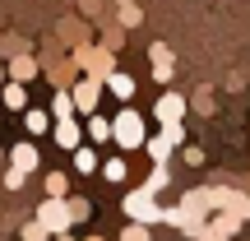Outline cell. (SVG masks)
<instances>
[{
	"label": "cell",
	"mask_w": 250,
	"mask_h": 241,
	"mask_svg": "<svg viewBox=\"0 0 250 241\" xmlns=\"http://www.w3.org/2000/svg\"><path fill=\"white\" fill-rule=\"evenodd\" d=\"M144 153H148L153 162H171V153H176V149H171L162 134H148V139H144Z\"/></svg>",
	"instance_id": "24"
},
{
	"label": "cell",
	"mask_w": 250,
	"mask_h": 241,
	"mask_svg": "<svg viewBox=\"0 0 250 241\" xmlns=\"http://www.w3.org/2000/svg\"><path fill=\"white\" fill-rule=\"evenodd\" d=\"M144 139H148V121L134 107H121L116 116H111V144H116L121 153H134V149H144Z\"/></svg>",
	"instance_id": "1"
},
{
	"label": "cell",
	"mask_w": 250,
	"mask_h": 241,
	"mask_svg": "<svg viewBox=\"0 0 250 241\" xmlns=\"http://www.w3.org/2000/svg\"><path fill=\"white\" fill-rule=\"evenodd\" d=\"M42 190H46V199H65V195H70V176H65V172H46Z\"/></svg>",
	"instance_id": "22"
},
{
	"label": "cell",
	"mask_w": 250,
	"mask_h": 241,
	"mask_svg": "<svg viewBox=\"0 0 250 241\" xmlns=\"http://www.w3.org/2000/svg\"><path fill=\"white\" fill-rule=\"evenodd\" d=\"M33 218H37V223H42V227H46V232H51V237L70 232V214H65V199H42Z\"/></svg>",
	"instance_id": "5"
},
{
	"label": "cell",
	"mask_w": 250,
	"mask_h": 241,
	"mask_svg": "<svg viewBox=\"0 0 250 241\" xmlns=\"http://www.w3.org/2000/svg\"><path fill=\"white\" fill-rule=\"evenodd\" d=\"M98 149H93V144H79V149H74V172H79V176H93V172H98Z\"/></svg>",
	"instance_id": "19"
},
{
	"label": "cell",
	"mask_w": 250,
	"mask_h": 241,
	"mask_svg": "<svg viewBox=\"0 0 250 241\" xmlns=\"http://www.w3.org/2000/svg\"><path fill=\"white\" fill-rule=\"evenodd\" d=\"M153 121H158V125H167V121H186V93L162 88L158 102H153Z\"/></svg>",
	"instance_id": "7"
},
{
	"label": "cell",
	"mask_w": 250,
	"mask_h": 241,
	"mask_svg": "<svg viewBox=\"0 0 250 241\" xmlns=\"http://www.w3.org/2000/svg\"><path fill=\"white\" fill-rule=\"evenodd\" d=\"M70 102H74V116H88V111H98V102L107 98V93H102V79H88V74H79V79L70 84Z\"/></svg>",
	"instance_id": "4"
},
{
	"label": "cell",
	"mask_w": 250,
	"mask_h": 241,
	"mask_svg": "<svg viewBox=\"0 0 250 241\" xmlns=\"http://www.w3.org/2000/svg\"><path fill=\"white\" fill-rule=\"evenodd\" d=\"M186 111H195V116H213V111H218V107H213V88L199 84V88L186 98Z\"/></svg>",
	"instance_id": "17"
},
{
	"label": "cell",
	"mask_w": 250,
	"mask_h": 241,
	"mask_svg": "<svg viewBox=\"0 0 250 241\" xmlns=\"http://www.w3.org/2000/svg\"><path fill=\"white\" fill-rule=\"evenodd\" d=\"M9 167H19L23 176H33V172L42 167V153H37V144H33V139H19L14 149H9Z\"/></svg>",
	"instance_id": "13"
},
{
	"label": "cell",
	"mask_w": 250,
	"mask_h": 241,
	"mask_svg": "<svg viewBox=\"0 0 250 241\" xmlns=\"http://www.w3.org/2000/svg\"><path fill=\"white\" fill-rule=\"evenodd\" d=\"M98 172H102V181H111V186H125V181H130V162H125V153H116V158H102Z\"/></svg>",
	"instance_id": "14"
},
{
	"label": "cell",
	"mask_w": 250,
	"mask_h": 241,
	"mask_svg": "<svg viewBox=\"0 0 250 241\" xmlns=\"http://www.w3.org/2000/svg\"><path fill=\"white\" fill-rule=\"evenodd\" d=\"M19 241H51V232H46V227L37 223V218H28V223L19 227Z\"/></svg>",
	"instance_id": "28"
},
{
	"label": "cell",
	"mask_w": 250,
	"mask_h": 241,
	"mask_svg": "<svg viewBox=\"0 0 250 241\" xmlns=\"http://www.w3.org/2000/svg\"><path fill=\"white\" fill-rule=\"evenodd\" d=\"M83 125V144H111V116H102V111H88V116H79Z\"/></svg>",
	"instance_id": "12"
},
{
	"label": "cell",
	"mask_w": 250,
	"mask_h": 241,
	"mask_svg": "<svg viewBox=\"0 0 250 241\" xmlns=\"http://www.w3.org/2000/svg\"><path fill=\"white\" fill-rule=\"evenodd\" d=\"M70 61H74V70L88 74V79H107V74L121 65L116 51H107V46H98V42H79V46H70Z\"/></svg>",
	"instance_id": "2"
},
{
	"label": "cell",
	"mask_w": 250,
	"mask_h": 241,
	"mask_svg": "<svg viewBox=\"0 0 250 241\" xmlns=\"http://www.w3.org/2000/svg\"><path fill=\"white\" fill-rule=\"evenodd\" d=\"M116 241H153V227H144V223H125Z\"/></svg>",
	"instance_id": "29"
},
{
	"label": "cell",
	"mask_w": 250,
	"mask_h": 241,
	"mask_svg": "<svg viewBox=\"0 0 250 241\" xmlns=\"http://www.w3.org/2000/svg\"><path fill=\"white\" fill-rule=\"evenodd\" d=\"M46 134H56V149H65V153H74L83 144V125L79 116H65V121H51V130Z\"/></svg>",
	"instance_id": "9"
},
{
	"label": "cell",
	"mask_w": 250,
	"mask_h": 241,
	"mask_svg": "<svg viewBox=\"0 0 250 241\" xmlns=\"http://www.w3.org/2000/svg\"><path fill=\"white\" fill-rule=\"evenodd\" d=\"M0 84H5V61H0Z\"/></svg>",
	"instance_id": "36"
},
{
	"label": "cell",
	"mask_w": 250,
	"mask_h": 241,
	"mask_svg": "<svg viewBox=\"0 0 250 241\" xmlns=\"http://www.w3.org/2000/svg\"><path fill=\"white\" fill-rule=\"evenodd\" d=\"M208 227H213V232H223V237H232V241H236V232H241L246 223H241V218L232 214V209H218V214H208Z\"/></svg>",
	"instance_id": "18"
},
{
	"label": "cell",
	"mask_w": 250,
	"mask_h": 241,
	"mask_svg": "<svg viewBox=\"0 0 250 241\" xmlns=\"http://www.w3.org/2000/svg\"><path fill=\"white\" fill-rule=\"evenodd\" d=\"M98 46H107V51H121V46H125V28L107 23V28H102V42H98Z\"/></svg>",
	"instance_id": "27"
},
{
	"label": "cell",
	"mask_w": 250,
	"mask_h": 241,
	"mask_svg": "<svg viewBox=\"0 0 250 241\" xmlns=\"http://www.w3.org/2000/svg\"><path fill=\"white\" fill-rule=\"evenodd\" d=\"M121 209H125V223H144V227H158V223H162V204H158V195H153V190H144V186L125 190Z\"/></svg>",
	"instance_id": "3"
},
{
	"label": "cell",
	"mask_w": 250,
	"mask_h": 241,
	"mask_svg": "<svg viewBox=\"0 0 250 241\" xmlns=\"http://www.w3.org/2000/svg\"><path fill=\"white\" fill-rule=\"evenodd\" d=\"M162 139H167L171 144V149H181V144H186V121H167V125H162Z\"/></svg>",
	"instance_id": "26"
},
{
	"label": "cell",
	"mask_w": 250,
	"mask_h": 241,
	"mask_svg": "<svg viewBox=\"0 0 250 241\" xmlns=\"http://www.w3.org/2000/svg\"><path fill=\"white\" fill-rule=\"evenodd\" d=\"M111 5H116V9H121V5H134V0H111Z\"/></svg>",
	"instance_id": "35"
},
{
	"label": "cell",
	"mask_w": 250,
	"mask_h": 241,
	"mask_svg": "<svg viewBox=\"0 0 250 241\" xmlns=\"http://www.w3.org/2000/svg\"><path fill=\"white\" fill-rule=\"evenodd\" d=\"M134 88H139V84H134V74H125L121 65L107 74V79H102V93H111V98H116V102H125V107L134 102Z\"/></svg>",
	"instance_id": "11"
},
{
	"label": "cell",
	"mask_w": 250,
	"mask_h": 241,
	"mask_svg": "<svg viewBox=\"0 0 250 241\" xmlns=\"http://www.w3.org/2000/svg\"><path fill=\"white\" fill-rule=\"evenodd\" d=\"M23 186H28V176H23L19 167H9V172H5V190H23Z\"/></svg>",
	"instance_id": "31"
},
{
	"label": "cell",
	"mask_w": 250,
	"mask_h": 241,
	"mask_svg": "<svg viewBox=\"0 0 250 241\" xmlns=\"http://www.w3.org/2000/svg\"><path fill=\"white\" fill-rule=\"evenodd\" d=\"M37 74H42V65H37V56H33V51L5 56V79H14V84H33Z\"/></svg>",
	"instance_id": "8"
},
{
	"label": "cell",
	"mask_w": 250,
	"mask_h": 241,
	"mask_svg": "<svg viewBox=\"0 0 250 241\" xmlns=\"http://www.w3.org/2000/svg\"><path fill=\"white\" fill-rule=\"evenodd\" d=\"M181 158H186L190 167H204V149H199V144H181Z\"/></svg>",
	"instance_id": "30"
},
{
	"label": "cell",
	"mask_w": 250,
	"mask_h": 241,
	"mask_svg": "<svg viewBox=\"0 0 250 241\" xmlns=\"http://www.w3.org/2000/svg\"><path fill=\"white\" fill-rule=\"evenodd\" d=\"M79 241H107V237H98V232H88V237H79Z\"/></svg>",
	"instance_id": "33"
},
{
	"label": "cell",
	"mask_w": 250,
	"mask_h": 241,
	"mask_svg": "<svg viewBox=\"0 0 250 241\" xmlns=\"http://www.w3.org/2000/svg\"><path fill=\"white\" fill-rule=\"evenodd\" d=\"M0 102H5V107L19 116V111L28 107V84H14V79H5V84H0Z\"/></svg>",
	"instance_id": "15"
},
{
	"label": "cell",
	"mask_w": 250,
	"mask_h": 241,
	"mask_svg": "<svg viewBox=\"0 0 250 241\" xmlns=\"http://www.w3.org/2000/svg\"><path fill=\"white\" fill-rule=\"evenodd\" d=\"M139 23H144V9H139V0H134V5H121V9H116V28L134 33Z\"/></svg>",
	"instance_id": "25"
},
{
	"label": "cell",
	"mask_w": 250,
	"mask_h": 241,
	"mask_svg": "<svg viewBox=\"0 0 250 241\" xmlns=\"http://www.w3.org/2000/svg\"><path fill=\"white\" fill-rule=\"evenodd\" d=\"M65 214H70V227H74V223H88V218H93V199L65 195Z\"/></svg>",
	"instance_id": "20"
},
{
	"label": "cell",
	"mask_w": 250,
	"mask_h": 241,
	"mask_svg": "<svg viewBox=\"0 0 250 241\" xmlns=\"http://www.w3.org/2000/svg\"><path fill=\"white\" fill-rule=\"evenodd\" d=\"M190 241H232V237H223V232H213V227H208V223H204V227H199V232H195V237H190Z\"/></svg>",
	"instance_id": "32"
},
{
	"label": "cell",
	"mask_w": 250,
	"mask_h": 241,
	"mask_svg": "<svg viewBox=\"0 0 250 241\" xmlns=\"http://www.w3.org/2000/svg\"><path fill=\"white\" fill-rule=\"evenodd\" d=\"M144 190H153V195H162V190L171 186V167L167 162H153V172H148V181H139Z\"/></svg>",
	"instance_id": "21"
},
{
	"label": "cell",
	"mask_w": 250,
	"mask_h": 241,
	"mask_svg": "<svg viewBox=\"0 0 250 241\" xmlns=\"http://www.w3.org/2000/svg\"><path fill=\"white\" fill-rule=\"evenodd\" d=\"M79 42H93L88 23H83L79 14H65L61 23H56V46H79Z\"/></svg>",
	"instance_id": "10"
},
{
	"label": "cell",
	"mask_w": 250,
	"mask_h": 241,
	"mask_svg": "<svg viewBox=\"0 0 250 241\" xmlns=\"http://www.w3.org/2000/svg\"><path fill=\"white\" fill-rule=\"evenodd\" d=\"M46 116H51V121L74 116V102H70V93H65V88H51V107H46Z\"/></svg>",
	"instance_id": "23"
},
{
	"label": "cell",
	"mask_w": 250,
	"mask_h": 241,
	"mask_svg": "<svg viewBox=\"0 0 250 241\" xmlns=\"http://www.w3.org/2000/svg\"><path fill=\"white\" fill-rule=\"evenodd\" d=\"M23 130H28V139H42V134L51 130V116H46V107H23Z\"/></svg>",
	"instance_id": "16"
},
{
	"label": "cell",
	"mask_w": 250,
	"mask_h": 241,
	"mask_svg": "<svg viewBox=\"0 0 250 241\" xmlns=\"http://www.w3.org/2000/svg\"><path fill=\"white\" fill-rule=\"evenodd\" d=\"M148 65H153V84L167 88L171 74H176V51H171L167 42H153V46H148Z\"/></svg>",
	"instance_id": "6"
},
{
	"label": "cell",
	"mask_w": 250,
	"mask_h": 241,
	"mask_svg": "<svg viewBox=\"0 0 250 241\" xmlns=\"http://www.w3.org/2000/svg\"><path fill=\"white\" fill-rule=\"evenodd\" d=\"M51 241H79V237H70V232H61V237H51Z\"/></svg>",
	"instance_id": "34"
}]
</instances>
